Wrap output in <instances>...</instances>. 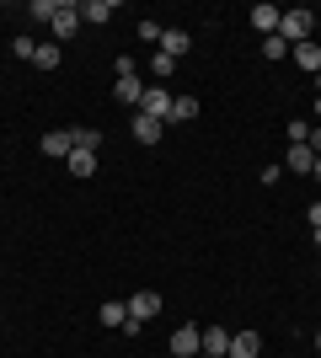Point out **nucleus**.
I'll return each instance as SVG.
<instances>
[{
	"label": "nucleus",
	"instance_id": "obj_14",
	"mask_svg": "<svg viewBox=\"0 0 321 358\" xmlns=\"http://www.w3.org/2000/svg\"><path fill=\"white\" fill-rule=\"evenodd\" d=\"M134 139L139 145H161V123L145 118V113H134Z\"/></svg>",
	"mask_w": 321,
	"mask_h": 358
},
{
	"label": "nucleus",
	"instance_id": "obj_7",
	"mask_svg": "<svg viewBox=\"0 0 321 358\" xmlns=\"http://www.w3.org/2000/svg\"><path fill=\"white\" fill-rule=\"evenodd\" d=\"M187 48H193V38H187L183 27H166V32H161V54H171V59H183Z\"/></svg>",
	"mask_w": 321,
	"mask_h": 358
},
{
	"label": "nucleus",
	"instance_id": "obj_23",
	"mask_svg": "<svg viewBox=\"0 0 321 358\" xmlns=\"http://www.w3.org/2000/svg\"><path fill=\"white\" fill-rule=\"evenodd\" d=\"M284 54H290V43H284V38H262V59H284Z\"/></svg>",
	"mask_w": 321,
	"mask_h": 358
},
{
	"label": "nucleus",
	"instance_id": "obj_19",
	"mask_svg": "<svg viewBox=\"0 0 321 358\" xmlns=\"http://www.w3.org/2000/svg\"><path fill=\"white\" fill-rule=\"evenodd\" d=\"M70 145H76V150H92V155H97V145H102V129H70Z\"/></svg>",
	"mask_w": 321,
	"mask_h": 358
},
{
	"label": "nucleus",
	"instance_id": "obj_29",
	"mask_svg": "<svg viewBox=\"0 0 321 358\" xmlns=\"http://www.w3.org/2000/svg\"><path fill=\"white\" fill-rule=\"evenodd\" d=\"M311 177H316V182H321V155H316V171H311Z\"/></svg>",
	"mask_w": 321,
	"mask_h": 358
},
{
	"label": "nucleus",
	"instance_id": "obj_16",
	"mask_svg": "<svg viewBox=\"0 0 321 358\" xmlns=\"http://www.w3.org/2000/svg\"><path fill=\"white\" fill-rule=\"evenodd\" d=\"M199 118V102H193V96H171V118L166 123H193Z\"/></svg>",
	"mask_w": 321,
	"mask_h": 358
},
{
	"label": "nucleus",
	"instance_id": "obj_12",
	"mask_svg": "<svg viewBox=\"0 0 321 358\" xmlns=\"http://www.w3.org/2000/svg\"><path fill=\"white\" fill-rule=\"evenodd\" d=\"M80 22H92V27L113 22V0H86V6H80Z\"/></svg>",
	"mask_w": 321,
	"mask_h": 358
},
{
	"label": "nucleus",
	"instance_id": "obj_1",
	"mask_svg": "<svg viewBox=\"0 0 321 358\" xmlns=\"http://www.w3.org/2000/svg\"><path fill=\"white\" fill-rule=\"evenodd\" d=\"M311 32H316V11H306V6H294V11H284L278 16V38L284 43H311Z\"/></svg>",
	"mask_w": 321,
	"mask_h": 358
},
{
	"label": "nucleus",
	"instance_id": "obj_26",
	"mask_svg": "<svg viewBox=\"0 0 321 358\" xmlns=\"http://www.w3.org/2000/svg\"><path fill=\"white\" fill-rule=\"evenodd\" d=\"M11 48H16V59H32V54H38V43H32V38H16Z\"/></svg>",
	"mask_w": 321,
	"mask_h": 358
},
{
	"label": "nucleus",
	"instance_id": "obj_8",
	"mask_svg": "<svg viewBox=\"0 0 321 358\" xmlns=\"http://www.w3.org/2000/svg\"><path fill=\"white\" fill-rule=\"evenodd\" d=\"M204 353H209V358H225L230 353V331L225 327H204Z\"/></svg>",
	"mask_w": 321,
	"mask_h": 358
},
{
	"label": "nucleus",
	"instance_id": "obj_6",
	"mask_svg": "<svg viewBox=\"0 0 321 358\" xmlns=\"http://www.w3.org/2000/svg\"><path fill=\"white\" fill-rule=\"evenodd\" d=\"M155 310H161V294H155V289H139V294L129 299V315H134V321H150Z\"/></svg>",
	"mask_w": 321,
	"mask_h": 358
},
{
	"label": "nucleus",
	"instance_id": "obj_27",
	"mask_svg": "<svg viewBox=\"0 0 321 358\" xmlns=\"http://www.w3.org/2000/svg\"><path fill=\"white\" fill-rule=\"evenodd\" d=\"M306 220H311V230H321V203H311V209H306Z\"/></svg>",
	"mask_w": 321,
	"mask_h": 358
},
{
	"label": "nucleus",
	"instance_id": "obj_15",
	"mask_svg": "<svg viewBox=\"0 0 321 358\" xmlns=\"http://www.w3.org/2000/svg\"><path fill=\"white\" fill-rule=\"evenodd\" d=\"M59 43H38V54H32V70H59Z\"/></svg>",
	"mask_w": 321,
	"mask_h": 358
},
{
	"label": "nucleus",
	"instance_id": "obj_30",
	"mask_svg": "<svg viewBox=\"0 0 321 358\" xmlns=\"http://www.w3.org/2000/svg\"><path fill=\"white\" fill-rule=\"evenodd\" d=\"M316 91H321V70H316Z\"/></svg>",
	"mask_w": 321,
	"mask_h": 358
},
{
	"label": "nucleus",
	"instance_id": "obj_17",
	"mask_svg": "<svg viewBox=\"0 0 321 358\" xmlns=\"http://www.w3.org/2000/svg\"><path fill=\"white\" fill-rule=\"evenodd\" d=\"M290 171H316V150L311 145H290Z\"/></svg>",
	"mask_w": 321,
	"mask_h": 358
},
{
	"label": "nucleus",
	"instance_id": "obj_13",
	"mask_svg": "<svg viewBox=\"0 0 321 358\" xmlns=\"http://www.w3.org/2000/svg\"><path fill=\"white\" fill-rule=\"evenodd\" d=\"M113 96L139 107V96H145V80H139V75H118V91H113Z\"/></svg>",
	"mask_w": 321,
	"mask_h": 358
},
{
	"label": "nucleus",
	"instance_id": "obj_25",
	"mask_svg": "<svg viewBox=\"0 0 321 358\" xmlns=\"http://www.w3.org/2000/svg\"><path fill=\"white\" fill-rule=\"evenodd\" d=\"M139 38H145V43H161V22H139Z\"/></svg>",
	"mask_w": 321,
	"mask_h": 358
},
{
	"label": "nucleus",
	"instance_id": "obj_21",
	"mask_svg": "<svg viewBox=\"0 0 321 358\" xmlns=\"http://www.w3.org/2000/svg\"><path fill=\"white\" fill-rule=\"evenodd\" d=\"M59 6H64V0H32L27 11H32V22H54V16H59Z\"/></svg>",
	"mask_w": 321,
	"mask_h": 358
},
{
	"label": "nucleus",
	"instance_id": "obj_11",
	"mask_svg": "<svg viewBox=\"0 0 321 358\" xmlns=\"http://www.w3.org/2000/svg\"><path fill=\"white\" fill-rule=\"evenodd\" d=\"M290 59L300 64V70L316 75V70H321V48H316V43H294V48H290Z\"/></svg>",
	"mask_w": 321,
	"mask_h": 358
},
{
	"label": "nucleus",
	"instance_id": "obj_31",
	"mask_svg": "<svg viewBox=\"0 0 321 358\" xmlns=\"http://www.w3.org/2000/svg\"><path fill=\"white\" fill-rule=\"evenodd\" d=\"M316 118H321V102H316Z\"/></svg>",
	"mask_w": 321,
	"mask_h": 358
},
{
	"label": "nucleus",
	"instance_id": "obj_18",
	"mask_svg": "<svg viewBox=\"0 0 321 358\" xmlns=\"http://www.w3.org/2000/svg\"><path fill=\"white\" fill-rule=\"evenodd\" d=\"M97 321H102V327H123V321H129V305H118V299H107L102 310H97Z\"/></svg>",
	"mask_w": 321,
	"mask_h": 358
},
{
	"label": "nucleus",
	"instance_id": "obj_3",
	"mask_svg": "<svg viewBox=\"0 0 321 358\" xmlns=\"http://www.w3.org/2000/svg\"><path fill=\"white\" fill-rule=\"evenodd\" d=\"M204 353V331L199 327H177L171 331V358H199Z\"/></svg>",
	"mask_w": 321,
	"mask_h": 358
},
{
	"label": "nucleus",
	"instance_id": "obj_4",
	"mask_svg": "<svg viewBox=\"0 0 321 358\" xmlns=\"http://www.w3.org/2000/svg\"><path fill=\"white\" fill-rule=\"evenodd\" d=\"M76 32H80V6H59V16H54V43L76 38Z\"/></svg>",
	"mask_w": 321,
	"mask_h": 358
},
{
	"label": "nucleus",
	"instance_id": "obj_10",
	"mask_svg": "<svg viewBox=\"0 0 321 358\" xmlns=\"http://www.w3.org/2000/svg\"><path fill=\"white\" fill-rule=\"evenodd\" d=\"M70 129H54V134H43V155H59V161H70Z\"/></svg>",
	"mask_w": 321,
	"mask_h": 358
},
{
	"label": "nucleus",
	"instance_id": "obj_28",
	"mask_svg": "<svg viewBox=\"0 0 321 358\" xmlns=\"http://www.w3.org/2000/svg\"><path fill=\"white\" fill-rule=\"evenodd\" d=\"M311 150H316V155H321V123H316V129H311Z\"/></svg>",
	"mask_w": 321,
	"mask_h": 358
},
{
	"label": "nucleus",
	"instance_id": "obj_9",
	"mask_svg": "<svg viewBox=\"0 0 321 358\" xmlns=\"http://www.w3.org/2000/svg\"><path fill=\"white\" fill-rule=\"evenodd\" d=\"M278 16H284V11H278V6H252V27L273 38V32H278Z\"/></svg>",
	"mask_w": 321,
	"mask_h": 358
},
{
	"label": "nucleus",
	"instance_id": "obj_20",
	"mask_svg": "<svg viewBox=\"0 0 321 358\" xmlns=\"http://www.w3.org/2000/svg\"><path fill=\"white\" fill-rule=\"evenodd\" d=\"M70 171H76V177H92V171H97V155H92V150H70Z\"/></svg>",
	"mask_w": 321,
	"mask_h": 358
},
{
	"label": "nucleus",
	"instance_id": "obj_32",
	"mask_svg": "<svg viewBox=\"0 0 321 358\" xmlns=\"http://www.w3.org/2000/svg\"><path fill=\"white\" fill-rule=\"evenodd\" d=\"M316 348H321V331H316Z\"/></svg>",
	"mask_w": 321,
	"mask_h": 358
},
{
	"label": "nucleus",
	"instance_id": "obj_22",
	"mask_svg": "<svg viewBox=\"0 0 321 358\" xmlns=\"http://www.w3.org/2000/svg\"><path fill=\"white\" fill-rule=\"evenodd\" d=\"M150 64V75H155V86H161V80H166L171 70H177V59H171V54H155V59H145Z\"/></svg>",
	"mask_w": 321,
	"mask_h": 358
},
{
	"label": "nucleus",
	"instance_id": "obj_24",
	"mask_svg": "<svg viewBox=\"0 0 321 358\" xmlns=\"http://www.w3.org/2000/svg\"><path fill=\"white\" fill-rule=\"evenodd\" d=\"M290 145H311V123L306 118H290Z\"/></svg>",
	"mask_w": 321,
	"mask_h": 358
},
{
	"label": "nucleus",
	"instance_id": "obj_5",
	"mask_svg": "<svg viewBox=\"0 0 321 358\" xmlns=\"http://www.w3.org/2000/svg\"><path fill=\"white\" fill-rule=\"evenodd\" d=\"M262 353V337L257 331H230V353L225 358H257Z\"/></svg>",
	"mask_w": 321,
	"mask_h": 358
},
{
	"label": "nucleus",
	"instance_id": "obj_2",
	"mask_svg": "<svg viewBox=\"0 0 321 358\" xmlns=\"http://www.w3.org/2000/svg\"><path fill=\"white\" fill-rule=\"evenodd\" d=\"M139 113H145V118H155V123H166V118H171V91H166V86H145Z\"/></svg>",
	"mask_w": 321,
	"mask_h": 358
}]
</instances>
